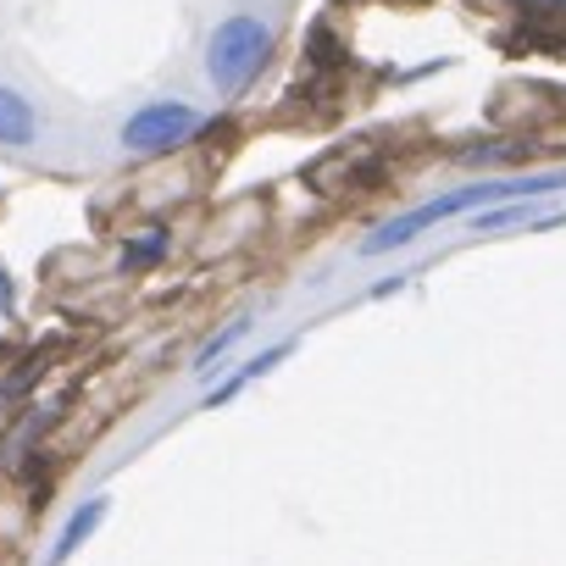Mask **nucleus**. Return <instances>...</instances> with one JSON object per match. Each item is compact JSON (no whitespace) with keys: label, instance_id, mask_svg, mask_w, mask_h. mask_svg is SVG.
I'll return each mask as SVG.
<instances>
[{"label":"nucleus","instance_id":"3","mask_svg":"<svg viewBox=\"0 0 566 566\" xmlns=\"http://www.w3.org/2000/svg\"><path fill=\"white\" fill-rule=\"evenodd\" d=\"M200 128H206L200 106H189V101H145L139 112H128L117 139H123L128 156H167V150L189 145Z\"/></svg>","mask_w":566,"mask_h":566},{"label":"nucleus","instance_id":"5","mask_svg":"<svg viewBox=\"0 0 566 566\" xmlns=\"http://www.w3.org/2000/svg\"><path fill=\"white\" fill-rule=\"evenodd\" d=\"M106 516H112V500H106V494H90V500L62 522V533H56V544H51V566H67V560L95 538V527H101Z\"/></svg>","mask_w":566,"mask_h":566},{"label":"nucleus","instance_id":"2","mask_svg":"<svg viewBox=\"0 0 566 566\" xmlns=\"http://www.w3.org/2000/svg\"><path fill=\"white\" fill-rule=\"evenodd\" d=\"M266 62H272V29L255 12H233L206 34V78L217 101H239L261 78Z\"/></svg>","mask_w":566,"mask_h":566},{"label":"nucleus","instance_id":"7","mask_svg":"<svg viewBox=\"0 0 566 566\" xmlns=\"http://www.w3.org/2000/svg\"><path fill=\"white\" fill-rule=\"evenodd\" d=\"M244 334H250V323H244V317H233V323H228L222 334H211V339H206V345L195 350L189 373H195V378H211V373H217V361H222V356H228V350H233V345H239Z\"/></svg>","mask_w":566,"mask_h":566},{"label":"nucleus","instance_id":"6","mask_svg":"<svg viewBox=\"0 0 566 566\" xmlns=\"http://www.w3.org/2000/svg\"><path fill=\"white\" fill-rule=\"evenodd\" d=\"M283 356H290V345H272V350H261V356H255V361H244V367H239V373H233V378H228V384H217V389H211V400H206V406H211V411H217V406H228V400H233V395H239V389H244V384H255V378H261V373H272V367H277V361H283Z\"/></svg>","mask_w":566,"mask_h":566},{"label":"nucleus","instance_id":"1","mask_svg":"<svg viewBox=\"0 0 566 566\" xmlns=\"http://www.w3.org/2000/svg\"><path fill=\"white\" fill-rule=\"evenodd\" d=\"M566 189V172H516V178H483V184H461L450 195H433L422 206H411L406 217L384 222L373 239L356 244V255H384V250H400L411 239H422L433 222L444 217H467V211H489V206H505V200H533V195H555Z\"/></svg>","mask_w":566,"mask_h":566},{"label":"nucleus","instance_id":"8","mask_svg":"<svg viewBox=\"0 0 566 566\" xmlns=\"http://www.w3.org/2000/svg\"><path fill=\"white\" fill-rule=\"evenodd\" d=\"M161 250H167V228H145V233L123 250V266H128V272H134V266H150Z\"/></svg>","mask_w":566,"mask_h":566},{"label":"nucleus","instance_id":"4","mask_svg":"<svg viewBox=\"0 0 566 566\" xmlns=\"http://www.w3.org/2000/svg\"><path fill=\"white\" fill-rule=\"evenodd\" d=\"M0 145L7 150H34L40 145V106L18 84H0Z\"/></svg>","mask_w":566,"mask_h":566}]
</instances>
